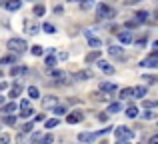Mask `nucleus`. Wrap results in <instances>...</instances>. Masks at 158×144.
Masks as SVG:
<instances>
[{
	"label": "nucleus",
	"mask_w": 158,
	"mask_h": 144,
	"mask_svg": "<svg viewBox=\"0 0 158 144\" xmlns=\"http://www.w3.org/2000/svg\"><path fill=\"white\" fill-rule=\"evenodd\" d=\"M36 30H38L36 24H28V32H30V34H36Z\"/></svg>",
	"instance_id": "37"
},
{
	"label": "nucleus",
	"mask_w": 158,
	"mask_h": 144,
	"mask_svg": "<svg viewBox=\"0 0 158 144\" xmlns=\"http://www.w3.org/2000/svg\"><path fill=\"white\" fill-rule=\"evenodd\" d=\"M10 140V136H8V134H2V136H0V142H8Z\"/></svg>",
	"instance_id": "42"
},
{
	"label": "nucleus",
	"mask_w": 158,
	"mask_h": 144,
	"mask_svg": "<svg viewBox=\"0 0 158 144\" xmlns=\"http://www.w3.org/2000/svg\"><path fill=\"white\" fill-rule=\"evenodd\" d=\"M30 52H32L34 56H42V54H44L42 46H38V44H36V46H32V48H30Z\"/></svg>",
	"instance_id": "26"
},
{
	"label": "nucleus",
	"mask_w": 158,
	"mask_h": 144,
	"mask_svg": "<svg viewBox=\"0 0 158 144\" xmlns=\"http://www.w3.org/2000/svg\"><path fill=\"white\" fill-rule=\"evenodd\" d=\"M44 12H46V8H44V6H40V4H38V6H34V16H42Z\"/></svg>",
	"instance_id": "30"
},
{
	"label": "nucleus",
	"mask_w": 158,
	"mask_h": 144,
	"mask_svg": "<svg viewBox=\"0 0 158 144\" xmlns=\"http://www.w3.org/2000/svg\"><path fill=\"white\" fill-rule=\"evenodd\" d=\"M0 62H2V64H12V62H16V56H4Z\"/></svg>",
	"instance_id": "33"
},
{
	"label": "nucleus",
	"mask_w": 158,
	"mask_h": 144,
	"mask_svg": "<svg viewBox=\"0 0 158 144\" xmlns=\"http://www.w3.org/2000/svg\"><path fill=\"white\" fill-rule=\"evenodd\" d=\"M4 8L10 10V12H16V10L22 8V0H6V2H4Z\"/></svg>",
	"instance_id": "8"
},
{
	"label": "nucleus",
	"mask_w": 158,
	"mask_h": 144,
	"mask_svg": "<svg viewBox=\"0 0 158 144\" xmlns=\"http://www.w3.org/2000/svg\"><path fill=\"white\" fill-rule=\"evenodd\" d=\"M136 22H138V24H142V22H146V20H148V12L146 10H140V12H136Z\"/></svg>",
	"instance_id": "18"
},
{
	"label": "nucleus",
	"mask_w": 158,
	"mask_h": 144,
	"mask_svg": "<svg viewBox=\"0 0 158 144\" xmlns=\"http://www.w3.org/2000/svg\"><path fill=\"white\" fill-rule=\"evenodd\" d=\"M26 72H28L26 66H12V68H10V76H12V78H14V76H24Z\"/></svg>",
	"instance_id": "15"
},
{
	"label": "nucleus",
	"mask_w": 158,
	"mask_h": 144,
	"mask_svg": "<svg viewBox=\"0 0 158 144\" xmlns=\"http://www.w3.org/2000/svg\"><path fill=\"white\" fill-rule=\"evenodd\" d=\"M96 16L98 18H112L114 16V8H110L108 4L100 2V4H96Z\"/></svg>",
	"instance_id": "3"
},
{
	"label": "nucleus",
	"mask_w": 158,
	"mask_h": 144,
	"mask_svg": "<svg viewBox=\"0 0 158 144\" xmlns=\"http://www.w3.org/2000/svg\"><path fill=\"white\" fill-rule=\"evenodd\" d=\"M84 34H86V38H88V44H90L92 48H100V46H102V40H100V38H96V36H92V34H90L88 30H86Z\"/></svg>",
	"instance_id": "13"
},
{
	"label": "nucleus",
	"mask_w": 158,
	"mask_h": 144,
	"mask_svg": "<svg viewBox=\"0 0 158 144\" xmlns=\"http://www.w3.org/2000/svg\"><path fill=\"white\" fill-rule=\"evenodd\" d=\"M126 26L128 28H134V26H138V22H136V20H130V22H126Z\"/></svg>",
	"instance_id": "41"
},
{
	"label": "nucleus",
	"mask_w": 158,
	"mask_h": 144,
	"mask_svg": "<svg viewBox=\"0 0 158 144\" xmlns=\"http://www.w3.org/2000/svg\"><path fill=\"white\" fill-rule=\"evenodd\" d=\"M146 96V86H134L132 88V98H144Z\"/></svg>",
	"instance_id": "14"
},
{
	"label": "nucleus",
	"mask_w": 158,
	"mask_h": 144,
	"mask_svg": "<svg viewBox=\"0 0 158 144\" xmlns=\"http://www.w3.org/2000/svg\"><path fill=\"white\" fill-rule=\"evenodd\" d=\"M40 140L42 142H52L54 138H52V134H44V136H40Z\"/></svg>",
	"instance_id": "36"
},
{
	"label": "nucleus",
	"mask_w": 158,
	"mask_h": 144,
	"mask_svg": "<svg viewBox=\"0 0 158 144\" xmlns=\"http://www.w3.org/2000/svg\"><path fill=\"white\" fill-rule=\"evenodd\" d=\"M120 110H122V104H120V102H112V104L108 106V112L110 114H116V112H120Z\"/></svg>",
	"instance_id": "20"
},
{
	"label": "nucleus",
	"mask_w": 158,
	"mask_h": 144,
	"mask_svg": "<svg viewBox=\"0 0 158 144\" xmlns=\"http://www.w3.org/2000/svg\"><path fill=\"white\" fill-rule=\"evenodd\" d=\"M46 66L48 68H54V66H56V58H54V56H48V58H46Z\"/></svg>",
	"instance_id": "34"
},
{
	"label": "nucleus",
	"mask_w": 158,
	"mask_h": 144,
	"mask_svg": "<svg viewBox=\"0 0 158 144\" xmlns=\"http://www.w3.org/2000/svg\"><path fill=\"white\" fill-rule=\"evenodd\" d=\"M52 76L56 78V82H62V80L66 78V74H64V72H60V70H54V72H52Z\"/></svg>",
	"instance_id": "27"
},
{
	"label": "nucleus",
	"mask_w": 158,
	"mask_h": 144,
	"mask_svg": "<svg viewBox=\"0 0 158 144\" xmlns=\"http://www.w3.org/2000/svg\"><path fill=\"white\" fill-rule=\"evenodd\" d=\"M100 92H104V94L116 92V84L114 82H100Z\"/></svg>",
	"instance_id": "12"
},
{
	"label": "nucleus",
	"mask_w": 158,
	"mask_h": 144,
	"mask_svg": "<svg viewBox=\"0 0 158 144\" xmlns=\"http://www.w3.org/2000/svg\"><path fill=\"white\" fill-rule=\"evenodd\" d=\"M82 10H88V8H92L94 6V0H82Z\"/></svg>",
	"instance_id": "28"
},
{
	"label": "nucleus",
	"mask_w": 158,
	"mask_h": 144,
	"mask_svg": "<svg viewBox=\"0 0 158 144\" xmlns=\"http://www.w3.org/2000/svg\"><path fill=\"white\" fill-rule=\"evenodd\" d=\"M28 96H30V100H36V98H40L38 88H36V86H30V88H28Z\"/></svg>",
	"instance_id": "21"
},
{
	"label": "nucleus",
	"mask_w": 158,
	"mask_h": 144,
	"mask_svg": "<svg viewBox=\"0 0 158 144\" xmlns=\"http://www.w3.org/2000/svg\"><path fill=\"white\" fill-rule=\"evenodd\" d=\"M8 48H10L12 52H16V54H22L28 48V44H26V40H22V38H10L8 40Z\"/></svg>",
	"instance_id": "1"
},
{
	"label": "nucleus",
	"mask_w": 158,
	"mask_h": 144,
	"mask_svg": "<svg viewBox=\"0 0 158 144\" xmlns=\"http://www.w3.org/2000/svg\"><path fill=\"white\" fill-rule=\"evenodd\" d=\"M4 124L14 126L16 124V116H12V114H4Z\"/></svg>",
	"instance_id": "23"
},
{
	"label": "nucleus",
	"mask_w": 158,
	"mask_h": 144,
	"mask_svg": "<svg viewBox=\"0 0 158 144\" xmlns=\"http://www.w3.org/2000/svg\"><path fill=\"white\" fill-rule=\"evenodd\" d=\"M46 128H54V126H58V118H50V120H46Z\"/></svg>",
	"instance_id": "32"
},
{
	"label": "nucleus",
	"mask_w": 158,
	"mask_h": 144,
	"mask_svg": "<svg viewBox=\"0 0 158 144\" xmlns=\"http://www.w3.org/2000/svg\"><path fill=\"white\" fill-rule=\"evenodd\" d=\"M56 104H58V96H46V98H42V108L44 110H50Z\"/></svg>",
	"instance_id": "9"
},
{
	"label": "nucleus",
	"mask_w": 158,
	"mask_h": 144,
	"mask_svg": "<svg viewBox=\"0 0 158 144\" xmlns=\"http://www.w3.org/2000/svg\"><path fill=\"white\" fill-rule=\"evenodd\" d=\"M142 66H146V68H158V56H156V52H152L148 58H144L142 62Z\"/></svg>",
	"instance_id": "7"
},
{
	"label": "nucleus",
	"mask_w": 158,
	"mask_h": 144,
	"mask_svg": "<svg viewBox=\"0 0 158 144\" xmlns=\"http://www.w3.org/2000/svg\"><path fill=\"white\" fill-rule=\"evenodd\" d=\"M96 62H98V68H100L104 74H114V66H112L110 62H106V60H100V58H98Z\"/></svg>",
	"instance_id": "10"
},
{
	"label": "nucleus",
	"mask_w": 158,
	"mask_h": 144,
	"mask_svg": "<svg viewBox=\"0 0 158 144\" xmlns=\"http://www.w3.org/2000/svg\"><path fill=\"white\" fill-rule=\"evenodd\" d=\"M98 58H100V50L94 48V52H90V54L86 56V62H94V60H98Z\"/></svg>",
	"instance_id": "19"
},
{
	"label": "nucleus",
	"mask_w": 158,
	"mask_h": 144,
	"mask_svg": "<svg viewBox=\"0 0 158 144\" xmlns=\"http://www.w3.org/2000/svg\"><path fill=\"white\" fill-rule=\"evenodd\" d=\"M20 92H22V86H20V84H14V86L10 88V96H12V98H14V96H18Z\"/></svg>",
	"instance_id": "24"
},
{
	"label": "nucleus",
	"mask_w": 158,
	"mask_h": 144,
	"mask_svg": "<svg viewBox=\"0 0 158 144\" xmlns=\"http://www.w3.org/2000/svg\"><path fill=\"white\" fill-rule=\"evenodd\" d=\"M138 0H124V4H136Z\"/></svg>",
	"instance_id": "43"
},
{
	"label": "nucleus",
	"mask_w": 158,
	"mask_h": 144,
	"mask_svg": "<svg viewBox=\"0 0 158 144\" xmlns=\"http://www.w3.org/2000/svg\"><path fill=\"white\" fill-rule=\"evenodd\" d=\"M32 106H30V100H22L20 102V116L22 118H28V116H32Z\"/></svg>",
	"instance_id": "5"
},
{
	"label": "nucleus",
	"mask_w": 158,
	"mask_h": 144,
	"mask_svg": "<svg viewBox=\"0 0 158 144\" xmlns=\"http://www.w3.org/2000/svg\"><path fill=\"white\" fill-rule=\"evenodd\" d=\"M32 128H34V126H32V122H28V124H24V126H22V132H30Z\"/></svg>",
	"instance_id": "38"
},
{
	"label": "nucleus",
	"mask_w": 158,
	"mask_h": 144,
	"mask_svg": "<svg viewBox=\"0 0 158 144\" xmlns=\"http://www.w3.org/2000/svg\"><path fill=\"white\" fill-rule=\"evenodd\" d=\"M144 44H146V36H144V38H142V40H136V46H140V48H142V46H144Z\"/></svg>",
	"instance_id": "40"
},
{
	"label": "nucleus",
	"mask_w": 158,
	"mask_h": 144,
	"mask_svg": "<svg viewBox=\"0 0 158 144\" xmlns=\"http://www.w3.org/2000/svg\"><path fill=\"white\" fill-rule=\"evenodd\" d=\"M108 56L114 58V60H124L126 58V52H124L122 46H110L108 48Z\"/></svg>",
	"instance_id": "4"
},
{
	"label": "nucleus",
	"mask_w": 158,
	"mask_h": 144,
	"mask_svg": "<svg viewBox=\"0 0 158 144\" xmlns=\"http://www.w3.org/2000/svg\"><path fill=\"white\" fill-rule=\"evenodd\" d=\"M82 118H84V114H82L80 110H74V112L66 114V122H68V124H76V122H82Z\"/></svg>",
	"instance_id": "6"
},
{
	"label": "nucleus",
	"mask_w": 158,
	"mask_h": 144,
	"mask_svg": "<svg viewBox=\"0 0 158 144\" xmlns=\"http://www.w3.org/2000/svg\"><path fill=\"white\" fill-rule=\"evenodd\" d=\"M142 116L146 118V120H154V118H156V112L150 108V110H144V114H142Z\"/></svg>",
	"instance_id": "25"
},
{
	"label": "nucleus",
	"mask_w": 158,
	"mask_h": 144,
	"mask_svg": "<svg viewBox=\"0 0 158 144\" xmlns=\"http://www.w3.org/2000/svg\"><path fill=\"white\" fill-rule=\"evenodd\" d=\"M2 102H4V96H0V106H2Z\"/></svg>",
	"instance_id": "44"
},
{
	"label": "nucleus",
	"mask_w": 158,
	"mask_h": 144,
	"mask_svg": "<svg viewBox=\"0 0 158 144\" xmlns=\"http://www.w3.org/2000/svg\"><path fill=\"white\" fill-rule=\"evenodd\" d=\"M118 40H120V42H122V44H130L132 42V32H118Z\"/></svg>",
	"instance_id": "16"
},
{
	"label": "nucleus",
	"mask_w": 158,
	"mask_h": 144,
	"mask_svg": "<svg viewBox=\"0 0 158 144\" xmlns=\"http://www.w3.org/2000/svg\"><path fill=\"white\" fill-rule=\"evenodd\" d=\"M42 30L46 32V34H54V32H56V28H54L52 24H44V26H42Z\"/></svg>",
	"instance_id": "29"
},
{
	"label": "nucleus",
	"mask_w": 158,
	"mask_h": 144,
	"mask_svg": "<svg viewBox=\"0 0 158 144\" xmlns=\"http://www.w3.org/2000/svg\"><path fill=\"white\" fill-rule=\"evenodd\" d=\"M142 80H146L148 84H154V82H156V78H154V76H144Z\"/></svg>",
	"instance_id": "39"
},
{
	"label": "nucleus",
	"mask_w": 158,
	"mask_h": 144,
	"mask_svg": "<svg viewBox=\"0 0 158 144\" xmlns=\"http://www.w3.org/2000/svg\"><path fill=\"white\" fill-rule=\"evenodd\" d=\"M0 112H2V114H12V112H16V102H8V104H4L2 108H0Z\"/></svg>",
	"instance_id": "17"
},
{
	"label": "nucleus",
	"mask_w": 158,
	"mask_h": 144,
	"mask_svg": "<svg viewBox=\"0 0 158 144\" xmlns=\"http://www.w3.org/2000/svg\"><path fill=\"white\" fill-rule=\"evenodd\" d=\"M96 136L98 134H94V132H80L78 134V142H94Z\"/></svg>",
	"instance_id": "11"
},
{
	"label": "nucleus",
	"mask_w": 158,
	"mask_h": 144,
	"mask_svg": "<svg viewBox=\"0 0 158 144\" xmlns=\"http://www.w3.org/2000/svg\"><path fill=\"white\" fill-rule=\"evenodd\" d=\"M114 134H116V140L118 142H126V140H132V138H134V132L124 128V126H118V128L114 130Z\"/></svg>",
	"instance_id": "2"
},
{
	"label": "nucleus",
	"mask_w": 158,
	"mask_h": 144,
	"mask_svg": "<svg viewBox=\"0 0 158 144\" xmlns=\"http://www.w3.org/2000/svg\"><path fill=\"white\" fill-rule=\"evenodd\" d=\"M74 78H76V80H82V78H90V72H78V74H74Z\"/></svg>",
	"instance_id": "35"
},
{
	"label": "nucleus",
	"mask_w": 158,
	"mask_h": 144,
	"mask_svg": "<svg viewBox=\"0 0 158 144\" xmlns=\"http://www.w3.org/2000/svg\"><path fill=\"white\" fill-rule=\"evenodd\" d=\"M126 116L128 118H136L138 116V108H136V106H128L126 108Z\"/></svg>",
	"instance_id": "22"
},
{
	"label": "nucleus",
	"mask_w": 158,
	"mask_h": 144,
	"mask_svg": "<svg viewBox=\"0 0 158 144\" xmlns=\"http://www.w3.org/2000/svg\"><path fill=\"white\" fill-rule=\"evenodd\" d=\"M72 2H74V0H72Z\"/></svg>",
	"instance_id": "45"
},
{
	"label": "nucleus",
	"mask_w": 158,
	"mask_h": 144,
	"mask_svg": "<svg viewBox=\"0 0 158 144\" xmlns=\"http://www.w3.org/2000/svg\"><path fill=\"white\" fill-rule=\"evenodd\" d=\"M120 98H132V88H124L120 92Z\"/></svg>",
	"instance_id": "31"
}]
</instances>
